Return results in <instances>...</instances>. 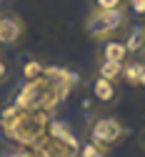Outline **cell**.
<instances>
[{
    "label": "cell",
    "mask_w": 145,
    "mask_h": 157,
    "mask_svg": "<svg viewBox=\"0 0 145 157\" xmlns=\"http://www.w3.org/2000/svg\"><path fill=\"white\" fill-rule=\"evenodd\" d=\"M78 80V75L65 70V67H50L45 65L43 75H38L35 80H28L23 90L18 92L15 105L28 107V110H43L50 112L70 95L73 85Z\"/></svg>",
    "instance_id": "6da1fadb"
},
{
    "label": "cell",
    "mask_w": 145,
    "mask_h": 157,
    "mask_svg": "<svg viewBox=\"0 0 145 157\" xmlns=\"http://www.w3.org/2000/svg\"><path fill=\"white\" fill-rule=\"evenodd\" d=\"M50 112L28 110V107H8L3 112V132L18 145H38L48 135Z\"/></svg>",
    "instance_id": "7a4b0ae2"
},
{
    "label": "cell",
    "mask_w": 145,
    "mask_h": 157,
    "mask_svg": "<svg viewBox=\"0 0 145 157\" xmlns=\"http://www.w3.org/2000/svg\"><path fill=\"white\" fill-rule=\"evenodd\" d=\"M128 25V10L125 8H115V10H93L88 23H85V33L93 40H108L115 37L118 33H123Z\"/></svg>",
    "instance_id": "3957f363"
},
{
    "label": "cell",
    "mask_w": 145,
    "mask_h": 157,
    "mask_svg": "<svg viewBox=\"0 0 145 157\" xmlns=\"http://www.w3.org/2000/svg\"><path fill=\"white\" fill-rule=\"evenodd\" d=\"M125 125H123L115 115H100L88 125V142L98 145L100 150H115L123 140H125Z\"/></svg>",
    "instance_id": "277c9868"
},
{
    "label": "cell",
    "mask_w": 145,
    "mask_h": 157,
    "mask_svg": "<svg viewBox=\"0 0 145 157\" xmlns=\"http://www.w3.org/2000/svg\"><path fill=\"white\" fill-rule=\"evenodd\" d=\"M93 97H95L100 105H115V102H118V97H120L118 82L105 80V77L95 75V80H93Z\"/></svg>",
    "instance_id": "5b68a950"
},
{
    "label": "cell",
    "mask_w": 145,
    "mask_h": 157,
    "mask_svg": "<svg viewBox=\"0 0 145 157\" xmlns=\"http://www.w3.org/2000/svg\"><path fill=\"white\" fill-rule=\"evenodd\" d=\"M25 33V25L20 17H0V43L3 45H13L18 43Z\"/></svg>",
    "instance_id": "8992f818"
},
{
    "label": "cell",
    "mask_w": 145,
    "mask_h": 157,
    "mask_svg": "<svg viewBox=\"0 0 145 157\" xmlns=\"http://www.w3.org/2000/svg\"><path fill=\"white\" fill-rule=\"evenodd\" d=\"M98 60H113V63H125L128 60V48L123 40H115V37H108L103 40L100 52H98Z\"/></svg>",
    "instance_id": "52a82bcc"
},
{
    "label": "cell",
    "mask_w": 145,
    "mask_h": 157,
    "mask_svg": "<svg viewBox=\"0 0 145 157\" xmlns=\"http://www.w3.org/2000/svg\"><path fill=\"white\" fill-rule=\"evenodd\" d=\"M48 137H53V140L63 142V145H68V147H73V150H78V147H80L78 137L68 130V125H65V122H48Z\"/></svg>",
    "instance_id": "ba28073f"
},
{
    "label": "cell",
    "mask_w": 145,
    "mask_h": 157,
    "mask_svg": "<svg viewBox=\"0 0 145 157\" xmlns=\"http://www.w3.org/2000/svg\"><path fill=\"white\" fill-rule=\"evenodd\" d=\"M123 43L128 48V55H143L145 52V25H133Z\"/></svg>",
    "instance_id": "9c48e42d"
},
{
    "label": "cell",
    "mask_w": 145,
    "mask_h": 157,
    "mask_svg": "<svg viewBox=\"0 0 145 157\" xmlns=\"http://www.w3.org/2000/svg\"><path fill=\"white\" fill-rule=\"evenodd\" d=\"M143 67H145V60H125L123 63V75H120V80L125 82V85H133L138 87L140 82V75H143Z\"/></svg>",
    "instance_id": "30bf717a"
},
{
    "label": "cell",
    "mask_w": 145,
    "mask_h": 157,
    "mask_svg": "<svg viewBox=\"0 0 145 157\" xmlns=\"http://www.w3.org/2000/svg\"><path fill=\"white\" fill-rule=\"evenodd\" d=\"M98 75L105 77V80L120 82V75H123V63H113V60H98Z\"/></svg>",
    "instance_id": "8fae6325"
},
{
    "label": "cell",
    "mask_w": 145,
    "mask_h": 157,
    "mask_svg": "<svg viewBox=\"0 0 145 157\" xmlns=\"http://www.w3.org/2000/svg\"><path fill=\"white\" fill-rule=\"evenodd\" d=\"M43 70H45V65L40 63V60H28V63L23 65V77H25V82H28V80H35L38 75H43Z\"/></svg>",
    "instance_id": "7c38bea8"
},
{
    "label": "cell",
    "mask_w": 145,
    "mask_h": 157,
    "mask_svg": "<svg viewBox=\"0 0 145 157\" xmlns=\"http://www.w3.org/2000/svg\"><path fill=\"white\" fill-rule=\"evenodd\" d=\"M78 157H110V155H108V150H100L98 145L85 142V145L78 147Z\"/></svg>",
    "instance_id": "4fadbf2b"
},
{
    "label": "cell",
    "mask_w": 145,
    "mask_h": 157,
    "mask_svg": "<svg viewBox=\"0 0 145 157\" xmlns=\"http://www.w3.org/2000/svg\"><path fill=\"white\" fill-rule=\"evenodd\" d=\"M135 17H140V20H145V0H130V3L125 5Z\"/></svg>",
    "instance_id": "5bb4252c"
},
{
    "label": "cell",
    "mask_w": 145,
    "mask_h": 157,
    "mask_svg": "<svg viewBox=\"0 0 145 157\" xmlns=\"http://www.w3.org/2000/svg\"><path fill=\"white\" fill-rule=\"evenodd\" d=\"M115 8H125L123 0H95V10H115Z\"/></svg>",
    "instance_id": "9a60e30c"
},
{
    "label": "cell",
    "mask_w": 145,
    "mask_h": 157,
    "mask_svg": "<svg viewBox=\"0 0 145 157\" xmlns=\"http://www.w3.org/2000/svg\"><path fill=\"white\" fill-rule=\"evenodd\" d=\"M138 145H140V150L145 152V127L140 130V135H138Z\"/></svg>",
    "instance_id": "2e32d148"
},
{
    "label": "cell",
    "mask_w": 145,
    "mask_h": 157,
    "mask_svg": "<svg viewBox=\"0 0 145 157\" xmlns=\"http://www.w3.org/2000/svg\"><path fill=\"white\" fill-rule=\"evenodd\" d=\"M5 75H8V67H5V63H3V60H0V80H3Z\"/></svg>",
    "instance_id": "e0dca14e"
},
{
    "label": "cell",
    "mask_w": 145,
    "mask_h": 157,
    "mask_svg": "<svg viewBox=\"0 0 145 157\" xmlns=\"http://www.w3.org/2000/svg\"><path fill=\"white\" fill-rule=\"evenodd\" d=\"M138 87H143V90H145V67H143V75H140V82H138Z\"/></svg>",
    "instance_id": "ac0fdd59"
},
{
    "label": "cell",
    "mask_w": 145,
    "mask_h": 157,
    "mask_svg": "<svg viewBox=\"0 0 145 157\" xmlns=\"http://www.w3.org/2000/svg\"><path fill=\"white\" fill-rule=\"evenodd\" d=\"M128 3H130V0H123V5H128Z\"/></svg>",
    "instance_id": "d6986e66"
}]
</instances>
